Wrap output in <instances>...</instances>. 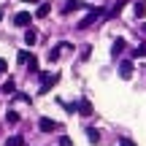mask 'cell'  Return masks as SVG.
<instances>
[{
	"label": "cell",
	"instance_id": "6da1fadb",
	"mask_svg": "<svg viewBox=\"0 0 146 146\" xmlns=\"http://www.w3.org/2000/svg\"><path fill=\"white\" fill-rule=\"evenodd\" d=\"M41 76V87H38V95H46L54 84L60 81V73H38Z\"/></svg>",
	"mask_w": 146,
	"mask_h": 146
},
{
	"label": "cell",
	"instance_id": "7a4b0ae2",
	"mask_svg": "<svg viewBox=\"0 0 146 146\" xmlns=\"http://www.w3.org/2000/svg\"><path fill=\"white\" fill-rule=\"evenodd\" d=\"M100 16H103V11H100V8H92V11H89V14L84 16L81 22H78V27H76V30H87V27H89V25H95Z\"/></svg>",
	"mask_w": 146,
	"mask_h": 146
},
{
	"label": "cell",
	"instance_id": "3957f363",
	"mask_svg": "<svg viewBox=\"0 0 146 146\" xmlns=\"http://www.w3.org/2000/svg\"><path fill=\"white\" fill-rule=\"evenodd\" d=\"M122 52H127V41H125V38H114V43H111V57L119 60Z\"/></svg>",
	"mask_w": 146,
	"mask_h": 146
},
{
	"label": "cell",
	"instance_id": "277c9868",
	"mask_svg": "<svg viewBox=\"0 0 146 146\" xmlns=\"http://www.w3.org/2000/svg\"><path fill=\"white\" fill-rule=\"evenodd\" d=\"M30 22H33V14H30V11H19V14L14 16V25L16 27H30Z\"/></svg>",
	"mask_w": 146,
	"mask_h": 146
},
{
	"label": "cell",
	"instance_id": "5b68a950",
	"mask_svg": "<svg viewBox=\"0 0 146 146\" xmlns=\"http://www.w3.org/2000/svg\"><path fill=\"white\" fill-rule=\"evenodd\" d=\"M38 127H41V133H54L57 130V122L49 119V116H41V119H38Z\"/></svg>",
	"mask_w": 146,
	"mask_h": 146
},
{
	"label": "cell",
	"instance_id": "8992f818",
	"mask_svg": "<svg viewBox=\"0 0 146 146\" xmlns=\"http://www.w3.org/2000/svg\"><path fill=\"white\" fill-rule=\"evenodd\" d=\"M76 111H78V114H81V116H92V103H89V100L87 98H81V100H78V103H76Z\"/></svg>",
	"mask_w": 146,
	"mask_h": 146
},
{
	"label": "cell",
	"instance_id": "52a82bcc",
	"mask_svg": "<svg viewBox=\"0 0 146 146\" xmlns=\"http://www.w3.org/2000/svg\"><path fill=\"white\" fill-rule=\"evenodd\" d=\"M119 76L125 78V81L133 78V62H130V60H122V62H119Z\"/></svg>",
	"mask_w": 146,
	"mask_h": 146
},
{
	"label": "cell",
	"instance_id": "ba28073f",
	"mask_svg": "<svg viewBox=\"0 0 146 146\" xmlns=\"http://www.w3.org/2000/svg\"><path fill=\"white\" fill-rule=\"evenodd\" d=\"M87 138H89L92 146H98L100 143V130H98V127H87Z\"/></svg>",
	"mask_w": 146,
	"mask_h": 146
},
{
	"label": "cell",
	"instance_id": "9c48e42d",
	"mask_svg": "<svg viewBox=\"0 0 146 146\" xmlns=\"http://www.w3.org/2000/svg\"><path fill=\"white\" fill-rule=\"evenodd\" d=\"M25 43H27V46H35V43H38V33L35 30H27L25 33Z\"/></svg>",
	"mask_w": 146,
	"mask_h": 146
},
{
	"label": "cell",
	"instance_id": "30bf717a",
	"mask_svg": "<svg viewBox=\"0 0 146 146\" xmlns=\"http://www.w3.org/2000/svg\"><path fill=\"white\" fill-rule=\"evenodd\" d=\"M76 8H84V5L78 3V0H65V8L62 11H65V14H70V11H76Z\"/></svg>",
	"mask_w": 146,
	"mask_h": 146
},
{
	"label": "cell",
	"instance_id": "8fae6325",
	"mask_svg": "<svg viewBox=\"0 0 146 146\" xmlns=\"http://www.w3.org/2000/svg\"><path fill=\"white\" fill-rule=\"evenodd\" d=\"M133 8H135V16H138V19H143V16H146V3H143V0H138Z\"/></svg>",
	"mask_w": 146,
	"mask_h": 146
},
{
	"label": "cell",
	"instance_id": "7c38bea8",
	"mask_svg": "<svg viewBox=\"0 0 146 146\" xmlns=\"http://www.w3.org/2000/svg\"><path fill=\"white\" fill-rule=\"evenodd\" d=\"M5 146H25V138L22 135H11L8 141H5Z\"/></svg>",
	"mask_w": 146,
	"mask_h": 146
},
{
	"label": "cell",
	"instance_id": "4fadbf2b",
	"mask_svg": "<svg viewBox=\"0 0 146 146\" xmlns=\"http://www.w3.org/2000/svg\"><path fill=\"white\" fill-rule=\"evenodd\" d=\"M125 5H127V0H116V5H114V8L108 11V16H116V14H119L122 8H125Z\"/></svg>",
	"mask_w": 146,
	"mask_h": 146
},
{
	"label": "cell",
	"instance_id": "5bb4252c",
	"mask_svg": "<svg viewBox=\"0 0 146 146\" xmlns=\"http://www.w3.org/2000/svg\"><path fill=\"white\" fill-rule=\"evenodd\" d=\"M133 57H146V41H143V43H138V46L133 49Z\"/></svg>",
	"mask_w": 146,
	"mask_h": 146
},
{
	"label": "cell",
	"instance_id": "9a60e30c",
	"mask_svg": "<svg viewBox=\"0 0 146 146\" xmlns=\"http://www.w3.org/2000/svg\"><path fill=\"white\" fill-rule=\"evenodd\" d=\"M30 57H33L30 52H19V57H16V62H19V65H27V62H30Z\"/></svg>",
	"mask_w": 146,
	"mask_h": 146
},
{
	"label": "cell",
	"instance_id": "2e32d148",
	"mask_svg": "<svg viewBox=\"0 0 146 146\" xmlns=\"http://www.w3.org/2000/svg\"><path fill=\"white\" fill-rule=\"evenodd\" d=\"M49 8H52V5H46V3H43L41 8L35 11V16H38V19H43V16H49Z\"/></svg>",
	"mask_w": 146,
	"mask_h": 146
},
{
	"label": "cell",
	"instance_id": "e0dca14e",
	"mask_svg": "<svg viewBox=\"0 0 146 146\" xmlns=\"http://www.w3.org/2000/svg\"><path fill=\"white\" fill-rule=\"evenodd\" d=\"M60 49H62V46H54L52 52H49V62H57V57H60Z\"/></svg>",
	"mask_w": 146,
	"mask_h": 146
},
{
	"label": "cell",
	"instance_id": "ac0fdd59",
	"mask_svg": "<svg viewBox=\"0 0 146 146\" xmlns=\"http://www.w3.org/2000/svg\"><path fill=\"white\" fill-rule=\"evenodd\" d=\"M27 65H30V73H35V76H38V60L30 57V62H27Z\"/></svg>",
	"mask_w": 146,
	"mask_h": 146
},
{
	"label": "cell",
	"instance_id": "d6986e66",
	"mask_svg": "<svg viewBox=\"0 0 146 146\" xmlns=\"http://www.w3.org/2000/svg\"><path fill=\"white\" fill-rule=\"evenodd\" d=\"M19 119H22V116L16 114V111H8V122H11V125H16V122H19Z\"/></svg>",
	"mask_w": 146,
	"mask_h": 146
},
{
	"label": "cell",
	"instance_id": "ffe728a7",
	"mask_svg": "<svg viewBox=\"0 0 146 146\" xmlns=\"http://www.w3.org/2000/svg\"><path fill=\"white\" fill-rule=\"evenodd\" d=\"M3 92H5V95L14 92V81H5V84H3Z\"/></svg>",
	"mask_w": 146,
	"mask_h": 146
},
{
	"label": "cell",
	"instance_id": "44dd1931",
	"mask_svg": "<svg viewBox=\"0 0 146 146\" xmlns=\"http://www.w3.org/2000/svg\"><path fill=\"white\" fill-rule=\"evenodd\" d=\"M60 146H73V141H70L68 135H62V138H60Z\"/></svg>",
	"mask_w": 146,
	"mask_h": 146
},
{
	"label": "cell",
	"instance_id": "7402d4cb",
	"mask_svg": "<svg viewBox=\"0 0 146 146\" xmlns=\"http://www.w3.org/2000/svg\"><path fill=\"white\" fill-rule=\"evenodd\" d=\"M119 146H135V141H133V138H122Z\"/></svg>",
	"mask_w": 146,
	"mask_h": 146
},
{
	"label": "cell",
	"instance_id": "603a6c76",
	"mask_svg": "<svg viewBox=\"0 0 146 146\" xmlns=\"http://www.w3.org/2000/svg\"><path fill=\"white\" fill-rule=\"evenodd\" d=\"M8 70V62H5V60H0V73H5Z\"/></svg>",
	"mask_w": 146,
	"mask_h": 146
},
{
	"label": "cell",
	"instance_id": "cb8c5ba5",
	"mask_svg": "<svg viewBox=\"0 0 146 146\" xmlns=\"http://www.w3.org/2000/svg\"><path fill=\"white\" fill-rule=\"evenodd\" d=\"M22 3H35V0H22Z\"/></svg>",
	"mask_w": 146,
	"mask_h": 146
}]
</instances>
